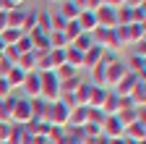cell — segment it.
<instances>
[{"mask_svg":"<svg viewBox=\"0 0 146 144\" xmlns=\"http://www.w3.org/2000/svg\"><path fill=\"white\" fill-rule=\"evenodd\" d=\"M58 13L63 16L65 21H73V19H76V16H78L81 11L76 8V3H73V0H63V3H60V11H58Z\"/></svg>","mask_w":146,"mask_h":144,"instance_id":"23","label":"cell"},{"mask_svg":"<svg viewBox=\"0 0 146 144\" xmlns=\"http://www.w3.org/2000/svg\"><path fill=\"white\" fill-rule=\"evenodd\" d=\"M11 68H13V63H8L5 58H0V76H5V74H8Z\"/></svg>","mask_w":146,"mask_h":144,"instance_id":"37","label":"cell"},{"mask_svg":"<svg viewBox=\"0 0 146 144\" xmlns=\"http://www.w3.org/2000/svg\"><path fill=\"white\" fill-rule=\"evenodd\" d=\"M120 58H117V52H112V50H102V60H99V66H112V63H117Z\"/></svg>","mask_w":146,"mask_h":144,"instance_id":"33","label":"cell"},{"mask_svg":"<svg viewBox=\"0 0 146 144\" xmlns=\"http://www.w3.org/2000/svg\"><path fill=\"white\" fill-rule=\"evenodd\" d=\"M99 60H102V47L99 45H94V47H89L86 52H84V60H81V68H97L99 66Z\"/></svg>","mask_w":146,"mask_h":144,"instance_id":"9","label":"cell"},{"mask_svg":"<svg viewBox=\"0 0 146 144\" xmlns=\"http://www.w3.org/2000/svg\"><path fill=\"white\" fill-rule=\"evenodd\" d=\"M21 37H24V31H21V29H11V26H8V29L0 31V42H3L5 47H13Z\"/></svg>","mask_w":146,"mask_h":144,"instance_id":"18","label":"cell"},{"mask_svg":"<svg viewBox=\"0 0 146 144\" xmlns=\"http://www.w3.org/2000/svg\"><path fill=\"white\" fill-rule=\"evenodd\" d=\"M102 136L104 139H117L123 136V123L117 121V115H107L102 123Z\"/></svg>","mask_w":146,"mask_h":144,"instance_id":"5","label":"cell"},{"mask_svg":"<svg viewBox=\"0 0 146 144\" xmlns=\"http://www.w3.org/2000/svg\"><path fill=\"white\" fill-rule=\"evenodd\" d=\"M86 115H89V107L86 105L73 107L70 115H68V126H70V129H84V126H86Z\"/></svg>","mask_w":146,"mask_h":144,"instance_id":"8","label":"cell"},{"mask_svg":"<svg viewBox=\"0 0 146 144\" xmlns=\"http://www.w3.org/2000/svg\"><path fill=\"white\" fill-rule=\"evenodd\" d=\"M102 5H110V8H120V5H125V0H102Z\"/></svg>","mask_w":146,"mask_h":144,"instance_id":"38","label":"cell"},{"mask_svg":"<svg viewBox=\"0 0 146 144\" xmlns=\"http://www.w3.org/2000/svg\"><path fill=\"white\" fill-rule=\"evenodd\" d=\"M138 81H141V79H136L133 74H125V76H123V79H120L112 89H110V92H115L117 97H128V94H131V89H133Z\"/></svg>","mask_w":146,"mask_h":144,"instance_id":"6","label":"cell"},{"mask_svg":"<svg viewBox=\"0 0 146 144\" xmlns=\"http://www.w3.org/2000/svg\"><path fill=\"white\" fill-rule=\"evenodd\" d=\"M47 60H50V68L55 71V68H60L63 63H65V50H47Z\"/></svg>","mask_w":146,"mask_h":144,"instance_id":"27","label":"cell"},{"mask_svg":"<svg viewBox=\"0 0 146 144\" xmlns=\"http://www.w3.org/2000/svg\"><path fill=\"white\" fill-rule=\"evenodd\" d=\"M81 60H84V52H78L76 47H70V45H68V47H65V63L81 71Z\"/></svg>","mask_w":146,"mask_h":144,"instance_id":"26","label":"cell"},{"mask_svg":"<svg viewBox=\"0 0 146 144\" xmlns=\"http://www.w3.org/2000/svg\"><path fill=\"white\" fill-rule=\"evenodd\" d=\"M52 74H55V79H58V81H68V79L81 76V71H78V68H73V66H68V63H63L60 68H55Z\"/></svg>","mask_w":146,"mask_h":144,"instance_id":"17","label":"cell"},{"mask_svg":"<svg viewBox=\"0 0 146 144\" xmlns=\"http://www.w3.org/2000/svg\"><path fill=\"white\" fill-rule=\"evenodd\" d=\"M117 110H120V97L115 92H110L107 100H104V105H102V113L104 115H117Z\"/></svg>","mask_w":146,"mask_h":144,"instance_id":"21","label":"cell"},{"mask_svg":"<svg viewBox=\"0 0 146 144\" xmlns=\"http://www.w3.org/2000/svg\"><path fill=\"white\" fill-rule=\"evenodd\" d=\"M104 113L99 110V107H89V115H86V123H94V126H99L102 129V123H104Z\"/></svg>","mask_w":146,"mask_h":144,"instance_id":"30","label":"cell"},{"mask_svg":"<svg viewBox=\"0 0 146 144\" xmlns=\"http://www.w3.org/2000/svg\"><path fill=\"white\" fill-rule=\"evenodd\" d=\"M107 94H110V89H104V86H91V94H89V105L86 107H99V110H102Z\"/></svg>","mask_w":146,"mask_h":144,"instance_id":"13","label":"cell"},{"mask_svg":"<svg viewBox=\"0 0 146 144\" xmlns=\"http://www.w3.org/2000/svg\"><path fill=\"white\" fill-rule=\"evenodd\" d=\"M94 19H97V26L102 29H115L117 21H115V8H110V5H99L94 11Z\"/></svg>","mask_w":146,"mask_h":144,"instance_id":"3","label":"cell"},{"mask_svg":"<svg viewBox=\"0 0 146 144\" xmlns=\"http://www.w3.org/2000/svg\"><path fill=\"white\" fill-rule=\"evenodd\" d=\"M3 29H8V16H5V11H0V31Z\"/></svg>","mask_w":146,"mask_h":144,"instance_id":"40","label":"cell"},{"mask_svg":"<svg viewBox=\"0 0 146 144\" xmlns=\"http://www.w3.org/2000/svg\"><path fill=\"white\" fill-rule=\"evenodd\" d=\"M52 3H63V0H52Z\"/></svg>","mask_w":146,"mask_h":144,"instance_id":"43","label":"cell"},{"mask_svg":"<svg viewBox=\"0 0 146 144\" xmlns=\"http://www.w3.org/2000/svg\"><path fill=\"white\" fill-rule=\"evenodd\" d=\"M18 68L24 71V74H29V71H36V52H24V55H18Z\"/></svg>","mask_w":146,"mask_h":144,"instance_id":"16","label":"cell"},{"mask_svg":"<svg viewBox=\"0 0 146 144\" xmlns=\"http://www.w3.org/2000/svg\"><path fill=\"white\" fill-rule=\"evenodd\" d=\"M102 5V0H86V11H97Z\"/></svg>","mask_w":146,"mask_h":144,"instance_id":"39","label":"cell"},{"mask_svg":"<svg viewBox=\"0 0 146 144\" xmlns=\"http://www.w3.org/2000/svg\"><path fill=\"white\" fill-rule=\"evenodd\" d=\"M21 89H24L26 100H36V97H39V74H36V71H29V74L24 76Z\"/></svg>","mask_w":146,"mask_h":144,"instance_id":"4","label":"cell"},{"mask_svg":"<svg viewBox=\"0 0 146 144\" xmlns=\"http://www.w3.org/2000/svg\"><path fill=\"white\" fill-rule=\"evenodd\" d=\"M78 84H81V76L68 79V81H60V94H73V92L78 89Z\"/></svg>","mask_w":146,"mask_h":144,"instance_id":"31","label":"cell"},{"mask_svg":"<svg viewBox=\"0 0 146 144\" xmlns=\"http://www.w3.org/2000/svg\"><path fill=\"white\" fill-rule=\"evenodd\" d=\"M70 47H76L78 52H86L89 47H94V40H91V34H86V31H81V34H78V37H76V40H73V42H70Z\"/></svg>","mask_w":146,"mask_h":144,"instance_id":"25","label":"cell"},{"mask_svg":"<svg viewBox=\"0 0 146 144\" xmlns=\"http://www.w3.org/2000/svg\"><path fill=\"white\" fill-rule=\"evenodd\" d=\"M0 11H3V0H0Z\"/></svg>","mask_w":146,"mask_h":144,"instance_id":"44","label":"cell"},{"mask_svg":"<svg viewBox=\"0 0 146 144\" xmlns=\"http://www.w3.org/2000/svg\"><path fill=\"white\" fill-rule=\"evenodd\" d=\"M76 24L81 26V31L91 34V31L97 29V19H94V11H81V13L76 16Z\"/></svg>","mask_w":146,"mask_h":144,"instance_id":"11","label":"cell"},{"mask_svg":"<svg viewBox=\"0 0 146 144\" xmlns=\"http://www.w3.org/2000/svg\"><path fill=\"white\" fill-rule=\"evenodd\" d=\"M18 5H26V0H3V11H11V8H18Z\"/></svg>","mask_w":146,"mask_h":144,"instance_id":"36","label":"cell"},{"mask_svg":"<svg viewBox=\"0 0 146 144\" xmlns=\"http://www.w3.org/2000/svg\"><path fill=\"white\" fill-rule=\"evenodd\" d=\"M11 123L13 126H29L31 123V102L26 97H16L11 107Z\"/></svg>","mask_w":146,"mask_h":144,"instance_id":"1","label":"cell"},{"mask_svg":"<svg viewBox=\"0 0 146 144\" xmlns=\"http://www.w3.org/2000/svg\"><path fill=\"white\" fill-rule=\"evenodd\" d=\"M73 3H76L78 11H86V0H73Z\"/></svg>","mask_w":146,"mask_h":144,"instance_id":"42","label":"cell"},{"mask_svg":"<svg viewBox=\"0 0 146 144\" xmlns=\"http://www.w3.org/2000/svg\"><path fill=\"white\" fill-rule=\"evenodd\" d=\"M24 76H26L24 71L18 68V66H13V68L8 71V74H5L3 79H5V81L11 84V89H21V84H24Z\"/></svg>","mask_w":146,"mask_h":144,"instance_id":"19","label":"cell"},{"mask_svg":"<svg viewBox=\"0 0 146 144\" xmlns=\"http://www.w3.org/2000/svg\"><path fill=\"white\" fill-rule=\"evenodd\" d=\"M128 42H143L146 40V24H128Z\"/></svg>","mask_w":146,"mask_h":144,"instance_id":"15","label":"cell"},{"mask_svg":"<svg viewBox=\"0 0 146 144\" xmlns=\"http://www.w3.org/2000/svg\"><path fill=\"white\" fill-rule=\"evenodd\" d=\"M31 29H36V11L26 8V13H24V24H21V31H24V34H29Z\"/></svg>","mask_w":146,"mask_h":144,"instance_id":"28","label":"cell"},{"mask_svg":"<svg viewBox=\"0 0 146 144\" xmlns=\"http://www.w3.org/2000/svg\"><path fill=\"white\" fill-rule=\"evenodd\" d=\"M36 29H39L42 34L52 31V13L50 11H36Z\"/></svg>","mask_w":146,"mask_h":144,"instance_id":"20","label":"cell"},{"mask_svg":"<svg viewBox=\"0 0 146 144\" xmlns=\"http://www.w3.org/2000/svg\"><path fill=\"white\" fill-rule=\"evenodd\" d=\"M125 74H128V68H125V63H120V60L112 63V66H107V68H104V89H112Z\"/></svg>","mask_w":146,"mask_h":144,"instance_id":"2","label":"cell"},{"mask_svg":"<svg viewBox=\"0 0 146 144\" xmlns=\"http://www.w3.org/2000/svg\"><path fill=\"white\" fill-rule=\"evenodd\" d=\"M13 47H16V52H18V55H24V52H31V50H34V47H31V40H29V34H24V37L18 40Z\"/></svg>","mask_w":146,"mask_h":144,"instance_id":"32","label":"cell"},{"mask_svg":"<svg viewBox=\"0 0 146 144\" xmlns=\"http://www.w3.org/2000/svg\"><path fill=\"white\" fill-rule=\"evenodd\" d=\"M11 94H13V89H11V84H8V81H5L3 76H0V100H8Z\"/></svg>","mask_w":146,"mask_h":144,"instance_id":"35","label":"cell"},{"mask_svg":"<svg viewBox=\"0 0 146 144\" xmlns=\"http://www.w3.org/2000/svg\"><path fill=\"white\" fill-rule=\"evenodd\" d=\"M143 3H146V0H125L128 8H138V5H143Z\"/></svg>","mask_w":146,"mask_h":144,"instance_id":"41","label":"cell"},{"mask_svg":"<svg viewBox=\"0 0 146 144\" xmlns=\"http://www.w3.org/2000/svg\"><path fill=\"white\" fill-rule=\"evenodd\" d=\"M128 100H131L133 107H143V105H146V81H138V84L131 89Z\"/></svg>","mask_w":146,"mask_h":144,"instance_id":"12","label":"cell"},{"mask_svg":"<svg viewBox=\"0 0 146 144\" xmlns=\"http://www.w3.org/2000/svg\"><path fill=\"white\" fill-rule=\"evenodd\" d=\"M24 13H26V5H18V8L5 11V16H8V26H11V29H21V24H24Z\"/></svg>","mask_w":146,"mask_h":144,"instance_id":"14","label":"cell"},{"mask_svg":"<svg viewBox=\"0 0 146 144\" xmlns=\"http://www.w3.org/2000/svg\"><path fill=\"white\" fill-rule=\"evenodd\" d=\"M63 34H65V40H68V45H70L73 40H76L78 34H81V26L76 24V19H73V21H68V24L63 26Z\"/></svg>","mask_w":146,"mask_h":144,"instance_id":"29","label":"cell"},{"mask_svg":"<svg viewBox=\"0 0 146 144\" xmlns=\"http://www.w3.org/2000/svg\"><path fill=\"white\" fill-rule=\"evenodd\" d=\"M123 136L131 139V141H143V136H146V123L136 121L131 126H125V129H123Z\"/></svg>","mask_w":146,"mask_h":144,"instance_id":"10","label":"cell"},{"mask_svg":"<svg viewBox=\"0 0 146 144\" xmlns=\"http://www.w3.org/2000/svg\"><path fill=\"white\" fill-rule=\"evenodd\" d=\"M89 94H91V84L89 81H81L78 89L73 92V100H76V105H89Z\"/></svg>","mask_w":146,"mask_h":144,"instance_id":"22","label":"cell"},{"mask_svg":"<svg viewBox=\"0 0 146 144\" xmlns=\"http://www.w3.org/2000/svg\"><path fill=\"white\" fill-rule=\"evenodd\" d=\"M131 19H133V24H143V21H146V8H143V5L131 8Z\"/></svg>","mask_w":146,"mask_h":144,"instance_id":"34","label":"cell"},{"mask_svg":"<svg viewBox=\"0 0 146 144\" xmlns=\"http://www.w3.org/2000/svg\"><path fill=\"white\" fill-rule=\"evenodd\" d=\"M117 121L123 123V129L125 126H131L138 121V107H125V110H117Z\"/></svg>","mask_w":146,"mask_h":144,"instance_id":"24","label":"cell"},{"mask_svg":"<svg viewBox=\"0 0 146 144\" xmlns=\"http://www.w3.org/2000/svg\"><path fill=\"white\" fill-rule=\"evenodd\" d=\"M29 40H31L34 52H39V55L50 50V34H42L39 29H31V31H29Z\"/></svg>","mask_w":146,"mask_h":144,"instance_id":"7","label":"cell"}]
</instances>
